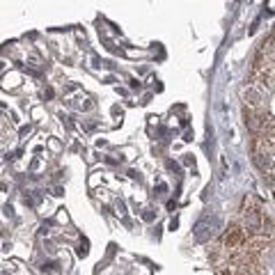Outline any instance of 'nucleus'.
I'll return each instance as SVG.
<instances>
[{"instance_id": "f03ea898", "label": "nucleus", "mask_w": 275, "mask_h": 275, "mask_svg": "<svg viewBox=\"0 0 275 275\" xmlns=\"http://www.w3.org/2000/svg\"><path fill=\"white\" fill-rule=\"evenodd\" d=\"M261 220H264V216L259 213V209H246L243 211V223H246V229L250 234H261Z\"/></svg>"}, {"instance_id": "0eeeda50", "label": "nucleus", "mask_w": 275, "mask_h": 275, "mask_svg": "<svg viewBox=\"0 0 275 275\" xmlns=\"http://www.w3.org/2000/svg\"><path fill=\"white\" fill-rule=\"evenodd\" d=\"M124 209H126V206H124V202H117V213H124Z\"/></svg>"}, {"instance_id": "f257e3e1", "label": "nucleus", "mask_w": 275, "mask_h": 275, "mask_svg": "<svg viewBox=\"0 0 275 275\" xmlns=\"http://www.w3.org/2000/svg\"><path fill=\"white\" fill-rule=\"evenodd\" d=\"M225 248L227 250H232V252H236V250H243V246H246V229L239 225H232L229 229L225 232Z\"/></svg>"}, {"instance_id": "1a4fd4ad", "label": "nucleus", "mask_w": 275, "mask_h": 275, "mask_svg": "<svg viewBox=\"0 0 275 275\" xmlns=\"http://www.w3.org/2000/svg\"><path fill=\"white\" fill-rule=\"evenodd\" d=\"M0 67H2V62H0Z\"/></svg>"}, {"instance_id": "423d86ee", "label": "nucleus", "mask_w": 275, "mask_h": 275, "mask_svg": "<svg viewBox=\"0 0 275 275\" xmlns=\"http://www.w3.org/2000/svg\"><path fill=\"white\" fill-rule=\"evenodd\" d=\"M78 254H80V257H85V254H87V243H80V248H78Z\"/></svg>"}, {"instance_id": "39448f33", "label": "nucleus", "mask_w": 275, "mask_h": 275, "mask_svg": "<svg viewBox=\"0 0 275 275\" xmlns=\"http://www.w3.org/2000/svg\"><path fill=\"white\" fill-rule=\"evenodd\" d=\"M142 218H145V220H154V213H151V209H145Z\"/></svg>"}, {"instance_id": "7ed1b4c3", "label": "nucleus", "mask_w": 275, "mask_h": 275, "mask_svg": "<svg viewBox=\"0 0 275 275\" xmlns=\"http://www.w3.org/2000/svg\"><path fill=\"white\" fill-rule=\"evenodd\" d=\"M213 225L216 223H211V220H200L198 225H195V239L200 241V243H204V241H209L213 236Z\"/></svg>"}, {"instance_id": "20e7f679", "label": "nucleus", "mask_w": 275, "mask_h": 275, "mask_svg": "<svg viewBox=\"0 0 275 275\" xmlns=\"http://www.w3.org/2000/svg\"><path fill=\"white\" fill-rule=\"evenodd\" d=\"M243 99H246L248 108L259 106V103H261V92L257 90L254 85H250V87H246V90H243Z\"/></svg>"}, {"instance_id": "6e6552de", "label": "nucleus", "mask_w": 275, "mask_h": 275, "mask_svg": "<svg viewBox=\"0 0 275 275\" xmlns=\"http://www.w3.org/2000/svg\"><path fill=\"white\" fill-rule=\"evenodd\" d=\"M241 275H254V273H252V268H243V271H241Z\"/></svg>"}]
</instances>
